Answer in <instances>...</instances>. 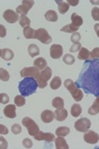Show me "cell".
<instances>
[{
    "label": "cell",
    "mask_w": 99,
    "mask_h": 149,
    "mask_svg": "<svg viewBox=\"0 0 99 149\" xmlns=\"http://www.w3.org/2000/svg\"><path fill=\"white\" fill-rule=\"evenodd\" d=\"M75 84L85 93L99 97V59L86 60Z\"/></svg>",
    "instance_id": "cell-1"
},
{
    "label": "cell",
    "mask_w": 99,
    "mask_h": 149,
    "mask_svg": "<svg viewBox=\"0 0 99 149\" xmlns=\"http://www.w3.org/2000/svg\"><path fill=\"white\" fill-rule=\"evenodd\" d=\"M39 88L38 83L35 78H24L19 83V92L23 97H29L32 93H36L37 88Z\"/></svg>",
    "instance_id": "cell-2"
},
{
    "label": "cell",
    "mask_w": 99,
    "mask_h": 149,
    "mask_svg": "<svg viewBox=\"0 0 99 149\" xmlns=\"http://www.w3.org/2000/svg\"><path fill=\"white\" fill-rule=\"evenodd\" d=\"M64 86L69 93H71L72 98H73L75 102H80L83 98V92L80 91V88L77 86V85L74 83L73 81L71 79H66L64 81Z\"/></svg>",
    "instance_id": "cell-3"
},
{
    "label": "cell",
    "mask_w": 99,
    "mask_h": 149,
    "mask_svg": "<svg viewBox=\"0 0 99 149\" xmlns=\"http://www.w3.org/2000/svg\"><path fill=\"white\" fill-rule=\"evenodd\" d=\"M52 69L50 68V67H47L46 69L42 70V72H40L39 74L37 77H36V81H37L38 83V86L40 88H44L47 86L48 85V81L51 79V77H52Z\"/></svg>",
    "instance_id": "cell-4"
},
{
    "label": "cell",
    "mask_w": 99,
    "mask_h": 149,
    "mask_svg": "<svg viewBox=\"0 0 99 149\" xmlns=\"http://www.w3.org/2000/svg\"><path fill=\"white\" fill-rule=\"evenodd\" d=\"M22 124L28 129V132L31 136L37 135L39 133V131H40L38 124L36 123L32 118H30V117H24L22 119Z\"/></svg>",
    "instance_id": "cell-5"
},
{
    "label": "cell",
    "mask_w": 99,
    "mask_h": 149,
    "mask_svg": "<svg viewBox=\"0 0 99 149\" xmlns=\"http://www.w3.org/2000/svg\"><path fill=\"white\" fill-rule=\"evenodd\" d=\"M35 37H36V39H38L41 43H43V44L47 45V44L52 43V37L49 35V33H48V31L46 30V29L40 28V29H38V30H36Z\"/></svg>",
    "instance_id": "cell-6"
},
{
    "label": "cell",
    "mask_w": 99,
    "mask_h": 149,
    "mask_svg": "<svg viewBox=\"0 0 99 149\" xmlns=\"http://www.w3.org/2000/svg\"><path fill=\"white\" fill-rule=\"evenodd\" d=\"M91 125V121L89 120L86 117H82V118H79L75 123H74V128L75 130L79 132H86L89 130Z\"/></svg>",
    "instance_id": "cell-7"
},
{
    "label": "cell",
    "mask_w": 99,
    "mask_h": 149,
    "mask_svg": "<svg viewBox=\"0 0 99 149\" xmlns=\"http://www.w3.org/2000/svg\"><path fill=\"white\" fill-rule=\"evenodd\" d=\"M33 5H34L33 0H24V1H22V4H21L20 6L17 7L16 11L18 14L26 15V14L29 12V10L33 7Z\"/></svg>",
    "instance_id": "cell-8"
},
{
    "label": "cell",
    "mask_w": 99,
    "mask_h": 149,
    "mask_svg": "<svg viewBox=\"0 0 99 149\" xmlns=\"http://www.w3.org/2000/svg\"><path fill=\"white\" fill-rule=\"evenodd\" d=\"M39 69L36 67H28V68H24L23 70H21L20 72V76L22 78H36L39 74Z\"/></svg>",
    "instance_id": "cell-9"
},
{
    "label": "cell",
    "mask_w": 99,
    "mask_h": 149,
    "mask_svg": "<svg viewBox=\"0 0 99 149\" xmlns=\"http://www.w3.org/2000/svg\"><path fill=\"white\" fill-rule=\"evenodd\" d=\"M62 54H64V49L61 45H57V44H54L52 45L50 49V55L52 57V59L54 60H57V59H60Z\"/></svg>",
    "instance_id": "cell-10"
},
{
    "label": "cell",
    "mask_w": 99,
    "mask_h": 149,
    "mask_svg": "<svg viewBox=\"0 0 99 149\" xmlns=\"http://www.w3.org/2000/svg\"><path fill=\"white\" fill-rule=\"evenodd\" d=\"M3 18L5 19L8 23H15L17 21L19 20V15L18 13L13 10H11V9H8V10H6L5 12L3 13Z\"/></svg>",
    "instance_id": "cell-11"
},
{
    "label": "cell",
    "mask_w": 99,
    "mask_h": 149,
    "mask_svg": "<svg viewBox=\"0 0 99 149\" xmlns=\"http://www.w3.org/2000/svg\"><path fill=\"white\" fill-rule=\"evenodd\" d=\"M84 141L89 144H96L99 141V134L92 130L86 131V133L83 136Z\"/></svg>",
    "instance_id": "cell-12"
},
{
    "label": "cell",
    "mask_w": 99,
    "mask_h": 149,
    "mask_svg": "<svg viewBox=\"0 0 99 149\" xmlns=\"http://www.w3.org/2000/svg\"><path fill=\"white\" fill-rule=\"evenodd\" d=\"M34 137L39 141L44 140L47 141V142H53L55 139V135L53 133H51V132H43V131H39V133L37 135L34 136Z\"/></svg>",
    "instance_id": "cell-13"
},
{
    "label": "cell",
    "mask_w": 99,
    "mask_h": 149,
    "mask_svg": "<svg viewBox=\"0 0 99 149\" xmlns=\"http://www.w3.org/2000/svg\"><path fill=\"white\" fill-rule=\"evenodd\" d=\"M54 118H55V114L52 110H49V109L44 110V111L42 112V114H41V119H42V121L45 122V123H50V122H52L54 120Z\"/></svg>",
    "instance_id": "cell-14"
},
{
    "label": "cell",
    "mask_w": 99,
    "mask_h": 149,
    "mask_svg": "<svg viewBox=\"0 0 99 149\" xmlns=\"http://www.w3.org/2000/svg\"><path fill=\"white\" fill-rule=\"evenodd\" d=\"M3 113L8 118H15L16 117V107L13 104H8L4 107Z\"/></svg>",
    "instance_id": "cell-15"
},
{
    "label": "cell",
    "mask_w": 99,
    "mask_h": 149,
    "mask_svg": "<svg viewBox=\"0 0 99 149\" xmlns=\"http://www.w3.org/2000/svg\"><path fill=\"white\" fill-rule=\"evenodd\" d=\"M55 148L57 149H69V148L66 139L62 138V136H57V138L55 139Z\"/></svg>",
    "instance_id": "cell-16"
},
{
    "label": "cell",
    "mask_w": 99,
    "mask_h": 149,
    "mask_svg": "<svg viewBox=\"0 0 99 149\" xmlns=\"http://www.w3.org/2000/svg\"><path fill=\"white\" fill-rule=\"evenodd\" d=\"M55 119L57 121H64L67 117V110L64 109V107L62 109H57V110L55 111Z\"/></svg>",
    "instance_id": "cell-17"
},
{
    "label": "cell",
    "mask_w": 99,
    "mask_h": 149,
    "mask_svg": "<svg viewBox=\"0 0 99 149\" xmlns=\"http://www.w3.org/2000/svg\"><path fill=\"white\" fill-rule=\"evenodd\" d=\"M0 56L5 61H10L14 58V53L10 49H2L0 51Z\"/></svg>",
    "instance_id": "cell-18"
},
{
    "label": "cell",
    "mask_w": 99,
    "mask_h": 149,
    "mask_svg": "<svg viewBox=\"0 0 99 149\" xmlns=\"http://www.w3.org/2000/svg\"><path fill=\"white\" fill-rule=\"evenodd\" d=\"M47 65H48V63L44 58H38V59H36L35 61H34V67L38 68L39 70L46 69L47 68Z\"/></svg>",
    "instance_id": "cell-19"
},
{
    "label": "cell",
    "mask_w": 99,
    "mask_h": 149,
    "mask_svg": "<svg viewBox=\"0 0 99 149\" xmlns=\"http://www.w3.org/2000/svg\"><path fill=\"white\" fill-rule=\"evenodd\" d=\"M99 112V97H96V100H94L93 104L89 107L88 109V113L90 115H95Z\"/></svg>",
    "instance_id": "cell-20"
},
{
    "label": "cell",
    "mask_w": 99,
    "mask_h": 149,
    "mask_svg": "<svg viewBox=\"0 0 99 149\" xmlns=\"http://www.w3.org/2000/svg\"><path fill=\"white\" fill-rule=\"evenodd\" d=\"M71 19L72 21V24H73L74 26H76V27H80V26L82 25V23H83L82 17H81V16H79V15H77L76 13H72Z\"/></svg>",
    "instance_id": "cell-21"
},
{
    "label": "cell",
    "mask_w": 99,
    "mask_h": 149,
    "mask_svg": "<svg viewBox=\"0 0 99 149\" xmlns=\"http://www.w3.org/2000/svg\"><path fill=\"white\" fill-rule=\"evenodd\" d=\"M35 33H36V31L31 27H26V28H24V30H23L24 37H25L26 39H35L36 38Z\"/></svg>",
    "instance_id": "cell-22"
},
{
    "label": "cell",
    "mask_w": 99,
    "mask_h": 149,
    "mask_svg": "<svg viewBox=\"0 0 99 149\" xmlns=\"http://www.w3.org/2000/svg\"><path fill=\"white\" fill-rule=\"evenodd\" d=\"M45 18L50 22H57V14L54 10H49L45 14Z\"/></svg>",
    "instance_id": "cell-23"
},
{
    "label": "cell",
    "mask_w": 99,
    "mask_h": 149,
    "mask_svg": "<svg viewBox=\"0 0 99 149\" xmlns=\"http://www.w3.org/2000/svg\"><path fill=\"white\" fill-rule=\"evenodd\" d=\"M57 7H59V11L61 14H66L69 9V5L67 2L64 1H57Z\"/></svg>",
    "instance_id": "cell-24"
},
{
    "label": "cell",
    "mask_w": 99,
    "mask_h": 149,
    "mask_svg": "<svg viewBox=\"0 0 99 149\" xmlns=\"http://www.w3.org/2000/svg\"><path fill=\"white\" fill-rule=\"evenodd\" d=\"M28 52H29V55L34 58L40 54V49H39V47L37 45L31 44V45H29V47H28Z\"/></svg>",
    "instance_id": "cell-25"
},
{
    "label": "cell",
    "mask_w": 99,
    "mask_h": 149,
    "mask_svg": "<svg viewBox=\"0 0 99 149\" xmlns=\"http://www.w3.org/2000/svg\"><path fill=\"white\" fill-rule=\"evenodd\" d=\"M81 112H82V109H81V107L79 104H77V103H74V104L71 107V113L72 116H74V117L79 116V115L81 114Z\"/></svg>",
    "instance_id": "cell-26"
},
{
    "label": "cell",
    "mask_w": 99,
    "mask_h": 149,
    "mask_svg": "<svg viewBox=\"0 0 99 149\" xmlns=\"http://www.w3.org/2000/svg\"><path fill=\"white\" fill-rule=\"evenodd\" d=\"M69 131H71V129H69V127L61 126V127H59V128H57V130H55V134H57V136L64 137V136H66L67 134L69 133Z\"/></svg>",
    "instance_id": "cell-27"
},
{
    "label": "cell",
    "mask_w": 99,
    "mask_h": 149,
    "mask_svg": "<svg viewBox=\"0 0 99 149\" xmlns=\"http://www.w3.org/2000/svg\"><path fill=\"white\" fill-rule=\"evenodd\" d=\"M89 57H90V52L86 48H81L80 51L78 53V59L86 61L87 59H89Z\"/></svg>",
    "instance_id": "cell-28"
},
{
    "label": "cell",
    "mask_w": 99,
    "mask_h": 149,
    "mask_svg": "<svg viewBox=\"0 0 99 149\" xmlns=\"http://www.w3.org/2000/svg\"><path fill=\"white\" fill-rule=\"evenodd\" d=\"M52 104H53V107H55V109H62V107H64V100H62V97H55L54 100H53Z\"/></svg>",
    "instance_id": "cell-29"
},
{
    "label": "cell",
    "mask_w": 99,
    "mask_h": 149,
    "mask_svg": "<svg viewBox=\"0 0 99 149\" xmlns=\"http://www.w3.org/2000/svg\"><path fill=\"white\" fill-rule=\"evenodd\" d=\"M79 29V27H76V26H74L73 24H69V25H66L64 27H62L61 29L62 32H66V33H74L76 32L77 30Z\"/></svg>",
    "instance_id": "cell-30"
},
{
    "label": "cell",
    "mask_w": 99,
    "mask_h": 149,
    "mask_svg": "<svg viewBox=\"0 0 99 149\" xmlns=\"http://www.w3.org/2000/svg\"><path fill=\"white\" fill-rule=\"evenodd\" d=\"M61 86H62V80H61V78H59V77H55V78L52 80V81H51V88L54 91L60 88Z\"/></svg>",
    "instance_id": "cell-31"
},
{
    "label": "cell",
    "mask_w": 99,
    "mask_h": 149,
    "mask_svg": "<svg viewBox=\"0 0 99 149\" xmlns=\"http://www.w3.org/2000/svg\"><path fill=\"white\" fill-rule=\"evenodd\" d=\"M24 97H23L22 95H16L15 98H14V102H15L16 107H23V105H25L26 100Z\"/></svg>",
    "instance_id": "cell-32"
},
{
    "label": "cell",
    "mask_w": 99,
    "mask_h": 149,
    "mask_svg": "<svg viewBox=\"0 0 99 149\" xmlns=\"http://www.w3.org/2000/svg\"><path fill=\"white\" fill-rule=\"evenodd\" d=\"M19 22H20V25L22 26V27L26 28V27H29V26H30L31 21L26 15H21L20 19H19Z\"/></svg>",
    "instance_id": "cell-33"
},
{
    "label": "cell",
    "mask_w": 99,
    "mask_h": 149,
    "mask_svg": "<svg viewBox=\"0 0 99 149\" xmlns=\"http://www.w3.org/2000/svg\"><path fill=\"white\" fill-rule=\"evenodd\" d=\"M62 61H64V63L66 65H72V64H74V62H75V59H74V57L72 56L71 54H66V55H64V58H62Z\"/></svg>",
    "instance_id": "cell-34"
},
{
    "label": "cell",
    "mask_w": 99,
    "mask_h": 149,
    "mask_svg": "<svg viewBox=\"0 0 99 149\" xmlns=\"http://www.w3.org/2000/svg\"><path fill=\"white\" fill-rule=\"evenodd\" d=\"M0 79H1L2 81H9V79H10V74H9V73L6 71V70L1 68L0 69Z\"/></svg>",
    "instance_id": "cell-35"
},
{
    "label": "cell",
    "mask_w": 99,
    "mask_h": 149,
    "mask_svg": "<svg viewBox=\"0 0 99 149\" xmlns=\"http://www.w3.org/2000/svg\"><path fill=\"white\" fill-rule=\"evenodd\" d=\"M11 130H12V132H13L14 134H20L21 132H22V127L20 126V124L15 123V124H13V125H12Z\"/></svg>",
    "instance_id": "cell-36"
},
{
    "label": "cell",
    "mask_w": 99,
    "mask_h": 149,
    "mask_svg": "<svg viewBox=\"0 0 99 149\" xmlns=\"http://www.w3.org/2000/svg\"><path fill=\"white\" fill-rule=\"evenodd\" d=\"M80 39H81V36H80V34H79L78 32L72 33V35L71 36V41L73 43V44H74V43H78Z\"/></svg>",
    "instance_id": "cell-37"
},
{
    "label": "cell",
    "mask_w": 99,
    "mask_h": 149,
    "mask_svg": "<svg viewBox=\"0 0 99 149\" xmlns=\"http://www.w3.org/2000/svg\"><path fill=\"white\" fill-rule=\"evenodd\" d=\"M90 60H94V59H99V48H94L92 50V52L90 53V57H89Z\"/></svg>",
    "instance_id": "cell-38"
},
{
    "label": "cell",
    "mask_w": 99,
    "mask_h": 149,
    "mask_svg": "<svg viewBox=\"0 0 99 149\" xmlns=\"http://www.w3.org/2000/svg\"><path fill=\"white\" fill-rule=\"evenodd\" d=\"M91 16L95 21H99V8L97 7H94L91 10Z\"/></svg>",
    "instance_id": "cell-39"
},
{
    "label": "cell",
    "mask_w": 99,
    "mask_h": 149,
    "mask_svg": "<svg viewBox=\"0 0 99 149\" xmlns=\"http://www.w3.org/2000/svg\"><path fill=\"white\" fill-rule=\"evenodd\" d=\"M80 49H81L80 43H74V44H72V46L71 47L69 51H71V53H75L77 51H80Z\"/></svg>",
    "instance_id": "cell-40"
},
{
    "label": "cell",
    "mask_w": 99,
    "mask_h": 149,
    "mask_svg": "<svg viewBox=\"0 0 99 149\" xmlns=\"http://www.w3.org/2000/svg\"><path fill=\"white\" fill-rule=\"evenodd\" d=\"M0 102H1L2 104H6V103H8L9 102L8 95H6V93H1V95H0Z\"/></svg>",
    "instance_id": "cell-41"
},
{
    "label": "cell",
    "mask_w": 99,
    "mask_h": 149,
    "mask_svg": "<svg viewBox=\"0 0 99 149\" xmlns=\"http://www.w3.org/2000/svg\"><path fill=\"white\" fill-rule=\"evenodd\" d=\"M23 146L25 148H31L33 146L32 140H31V139H29V138H25L23 140Z\"/></svg>",
    "instance_id": "cell-42"
},
{
    "label": "cell",
    "mask_w": 99,
    "mask_h": 149,
    "mask_svg": "<svg viewBox=\"0 0 99 149\" xmlns=\"http://www.w3.org/2000/svg\"><path fill=\"white\" fill-rule=\"evenodd\" d=\"M6 36V29L3 25H0V37H5Z\"/></svg>",
    "instance_id": "cell-43"
},
{
    "label": "cell",
    "mask_w": 99,
    "mask_h": 149,
    "mask_svg": "<svg viewBox=\"0 0 99 149\" xmlns=\"http://www.w3.org/2000/svg\"><path fill=\"white\" fill-rule=\"evenodd\" d=\"M0 133L1 134H7L8 133V129H7L6 126H4L3 124L0 125Z\"/></svg>",
    "instance_id": "cell-44"
},
{
    "label": "cell",
    "mask_w": 99,
    "mask_h": 149,
    "mask_svg": "<svg viewBox=\"0 0 99 149\" xmlns=\"http://www.w3.org/2000/svg\"><path fill=\"white\" fill-rule=\"evenodd\" d=\"M0 141H1V148H7V142L3 137H0Z\"/></svg>",
    "instance_id": "cell-45"
},
{
    "label": "cell",
    "mask_w": 99,
    "mask_h": 149,
    "mask_svg": "<svg viewBox=\"0 0 99 149\" xmlns=\"http://www.w3.org/2000/svg\"><path fill=\"white\" fill-rule=\"evenodd\" d=\"M67 3H69V5H72V6H76L77 4L79 3V1L78 0H67Z\"/></svg>",
    "instance_id": "cell-46"
},
{
    "label": "cell",
    "mask_w": 99,
    "mask_h": 149,
    "mask_svg": "<svg viewBox=\"0 0 99 149\" xmlns=\"http://www.w3.org/2000/svg\"><path fill=\"white\" fill-rule=\"evenodd\" d=\"M94 30H95V32H96V34H97L98 36V38H99V24H95L94 25Z\"/></svg>",
    "instance_id": "cell-47"
},
{
    "label": "cell",
    "mask_w": 99,
    "mask_h": 149,
    "mask_svg": "<svg viewBox=\"0 0 99 149\" xmlns=\"http://www.w3.org/2000/svg\"><path fill=\"white\" fill-rule=\"evenodd\" d=\"M90 3H91V4H95V5H98V4H99V1H92V0H90Z\"/></svg>",
    "instance_id": "cell-48"
}]
</instances>
